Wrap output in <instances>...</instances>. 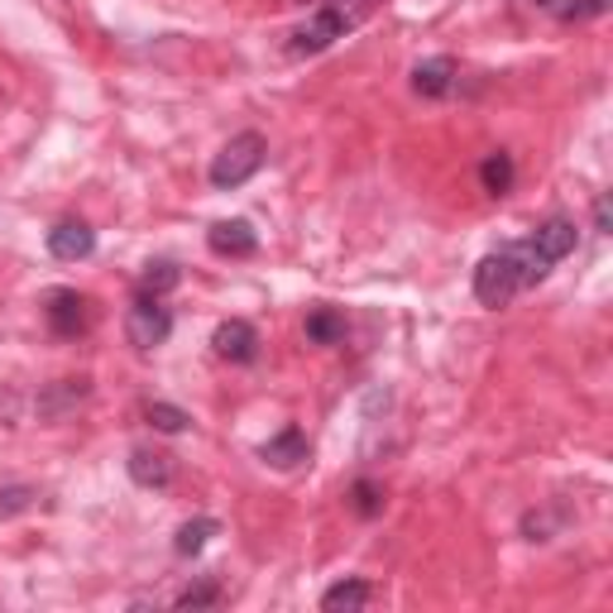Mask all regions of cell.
<instances>
[{"instance_id":"cell-8","label":"cell","mask_w":613,"mask_h":613,"mask_svg":"<svg viewBox=\"0 0 613 613\" xmlns=\"http://www.w3.org/2000/svg\"><path fill=\"white\" fill-rule=\"evenodd\" d=\"M259 460L273 470H302L312 460V441L302 437V427H283L278 437H269L259 445Z\"/></svg>"},{"instance_id":"cell-21","label":"cell","mask_w":613,"mask_h":613,"mask_svg":"<svg viewBox=\"0 0 613 613\" xmlns=\"http://www.w3.org/2000/svg\"><path fill=\"white\" fill-rule=\"evenodd\" d=\"M173 604H178V609H216V604H221V584L206 576V580H197V584H187V590L178 594Z\"/></svg>"},{"instance_id":"cell-12","label":"cell","mask_w":613,"mask_h":613,"mask_svg":"<svg viewBox=\"0 0 613 613\" xmlns=\"http://www.w3.org/2000/svg\"><path fill=\"white\" fill-rule=\"evenodd\" d=\"M460 87V67L455 58H427L412 67V92L427 96V101H445Z\"/></svg>"},{"instance_id":"cell-25","label":"cell","mask_w":613,"mask_h":613,"mask_svg":"<svg viewBox=\"0 0 613 613\" xmlns=\"http://www.w3.org/2000/svg\"><path fill=\"white\" fill-rule=\"evenodd\" d=\"M527 6H537V10H556V0H527Z\"/></svg>"},{"instance_id":"cell-15","label":"cell","mask_w":613,"mask_h":613,"mask_svg":"<svg viewBox=\"0 0 613 613\" xmlns=\"http://www.w3.org/2000/svg\"><path fill=\"white\" fill-rule=\"evenodd\" d=\"M178 283H183V269H178L173 259H149L144 273H139V283H135V292H149V298H169Z\"/></svg>"},{"instance_id":"cell-11","label":"cell","mask_w":613,"mask_h":613,"mask_svg":"<svg viewBox=\"0 0 613 613\" xmlns=\"http://www.w3.org/2000/svg\"><path fill=\"white\" fill-rule=\"evenodd\" d=\"M125 470H130V480L139 490H169L173 484V455L153 451V445H135L130 460H125Z\"/></svg>"},{"instance_id":"cell-10","label":"cell","mask_w":613,"mask_h":613,"mask_svg":"<svg viewBox=\"0 0 613 613\" xmlns=\"http://www.w3.org/2000/svg\"><path fill=\"white\" fill-rule=\"evenodd\" d=\"M206 245H212V255L221 259H249L259 255V235L249 221H216L212 230H206Z\"/></svg>"},{"instance_id":"cell-18","label":"cell","mask_w":613,"mask_h":613,"mask_svg":"<svg viewBox=\"0 0 613 613\" xmlns=\"http://www.w3.org/2000/svg\"><path fill=\"white\" fill-rule=\"evenodd\" d=\"M216 533H221V523H216V518H192V523L178 527L173 551H178V556H202V551H206V541H212Z\"/></svg>"},{"instance_id":"cell-2","label":"cell","mask_w":613,"mask_h":613,"mask_svg":"<svg viewBox=\"0 0 613 613\" xmlns=\"http://www.w3.org/2000/svg\"><path fill=\"white\" fill-rule=\"evenodd\" d=\"M298 6H306V0H298ZM374 10H379V0H312V15H306L298 30H288L283 53L288 58H316V53H326L336 39L359 30Z\"/></svg>"},{"instance_id":"cell-1","label":"cell","mask_w":613,"mask_h":613,"mask_svg":"<svg viewBox=\"0 0 613 613\" xmlns=\"http://www.w3.org/2000/svg\"><path fill=\"white\" fill-rule=\"evenodd\" d=\"M547 273H551V264L541 259L527 240L498 245L475 264V298H480V306H494L498 312V306H508L518 292L537 288Z\"/></svg>"},{"instance_id":"cell-13","label":"cell","mask_w":613,"mask_h":613,"mask_svg":"<svg viewBox=\"0 0 613 613\" xmlns=\"http://www.w3.org/2000/svg\"><path fill=\"white\" fill-rule=\"evenodd\" d=\"M87 398H92V379H58V384H49L44 394H39L34 412L44 417V422H63V417L73 412L77 402H87Z\"/></svg>"},{"instance_id":"cell-9","label":"cell","mask_w":613,"mask_h":613,"mask_svg":"<svg viewBox=\"0 0 613 613\" xmlns=\"http://www.w3.org/2000/svg\"><path fill=\"white\" fill-rule=\"evenodd\" d=\"M49 255L63 259V264H77V259H92L96 255V230L87 221H58L49 230Z\"/></svg>"},{"instance_id":"cell-7","label":"cell","mask_w":613,"mask_h":613,"mask_svg":"<svg viewBox=\"0 0 613 613\" xmlns=\"http://www.w3.org/2000/svg\"><path fill=\"white\" fill-rule=\"evenodd\" d=\"M212 345H216L221 359H230V365H255V359H259V331L249 326V322H240V316L221 322Z\"/></svg>"},{"instance_id":"cell-23","label":"cell","mask_w":613,"mask_h":613,"mask_svg":"<svg viewBox=\"0 0 613 613\" xmlns=\"http://www.w3.org/2000/svg\"><path fill=\"white\" fill-rule=\"evenodd\" d=\"M34 498H39V490H30V484H6V490H0V518H15V513L34 508Z\"/></svg>"},{"instance_id":"cell-19","label":"cell","mask_w":613,"mask_h":613,"mask_svg":"<svg viewBox=\"0 0 613 613\" xmlns=\"http://www.w3.org/2000/svg\"><path fill=\"white\" fill-rule=\"evenodd\" d=\"M144 422L153 431H163V437H183V431H192V417L183 408H173V402H149L144 408Z\"/></svg>"},{"instance_id":"cell-20","label":"cell","mask_w":613,"mask_h":613,"mask_svg":"<svg viewBox=\"0 0 613 613\" xmlns=\"http://www.w3.org/2000/svg\"><path fill=\"white\" fill-rule=\"evenodd\" d=\"M351 508H355V518H379L384 513V484L355 480L351 484Z\"/></svg>"},{"instance_id":"cell-4","label":"cell","mask_w":613,"mask_h":613,"mask_svg":"<svg viewBox=\"0 0 613 613\" xmlns=\"http://www.w3.org/2000/svg\"><path fill=\"white\" fill-rule=\"evenodd\" d=\"M125 336L135 351H159L173 336V306L163 298H149V292H135L130 312H125Z\"/></svg>"},{"instance_id":"cell-5","label":"cell","mask_w":613,"mask_h":613,"mask_svg":"<svg viewBox=\"0 0 613 613\" xmlns=\"http://www.w3.org/2000/svg\"><path fill=\"white\" fill-rule=\"evenodd\" d=\"M44 322H49V331L58 341L87 336V326H92V298H87V292H77V288H53V292H44Z\"/></svg>"},{"instance_id":"cell-22","label":"cell","mask_w":613,"mask_h":613,"mask_svg":"<svg viewBox=\"0 0 613 613\" xmlns=\"http://www.w3.org/2000/svg\"><path fill=\"white\" fill-rule=\"evenodd\" d=\"M609 10V0H556V20L561 24H580V20H599Z\"/></svg>"},{"instance_id":"cell-6","label":"cell","mask_w":613,"mask_h":613,"mask_svg":"<svg viewBox=\"0 0 613 613\" xmlns=\"http://www.w3.org/2000/svg\"><path fill=\"white\" fill-rule=\"evenodd\" d=\"M527 245H533L537 255H541V259H547L551 269H556V264H561L566 255H576V245H580V230H576V221H570V216H547V221H541V226H537L533 235H527Z\"/></svg>"},{"instance_id":"cell-17","label":"cell","mask_w":613,"mask_h":613,"mask_svg":"<svg viewBox=\"0 0 613 613\" xmlns=\"http://www.w3.org/2000/svg\"><path fill=\"white\" fill-rule=\"evenodd\" d=\"M369 599H374L369 580H341V584H331V590L322 594V609H326V613H341V609H365Z\"/></svg>"},{"instance_id":"cell-3","label":"cell","mask_w":613,"mask_h":613,"mask_svg":"<svg viewBox=\"0 0 613 613\" xmlns=\"http://www.w3.org/2000/svg\"><path fill=\"white\" fill-rule=\"evenodd\" d=\"M264 159H269V139H264L259 130H240L230 135L226 144H221V153L212 159V187L216 192H235L245 187L249 178H255L264 169Z\"/></svg>"},{"instance_id":"cell-24","label":"cell","mask_w":613,"mask_h":613,"mask_svg":"<svg viewBox=\"0 0 613 613\" xmlns=\"http://www.w3.org/2000/svg\"><path fill=\"white\" fill-rule=\"evenodd\" d=\"M594 230H599V235H609V230H613V221H609V197H599V202H594Z\"/></svg>"},{"instance_id":"cell-14","label":"cell","mask_w":613,"mask_h":613,"mask_svg":"<svg viewBox=\"0 0 613 613\" xmlns=\"http://www.w3.org/2000/svg\"><path fill=\"white\" fill-rule=\"evenodd\" d=\"M345 331H351V322H345L341 306H312L306 312V341L312 345H341Z\"/></svg>"},{"instance_id":"cell-16","label":"cell","mask_w":613,"mask_h":613,"mask_svg":"<svg viewBox=\"0 0 613 613\" xmlns=\"http://www.w3.org/2000/svg\"><path fill=\"white\" fill-rule=\"evenodd\" d=\"M513 153L508 149H494L490 159L480 163V183H484V192H490V197H508V187H513Z\"/></svg>"}]
</instances>
